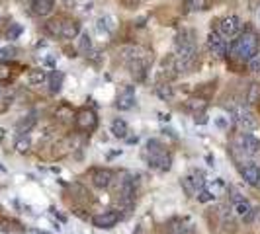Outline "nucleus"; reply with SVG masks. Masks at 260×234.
Instances as JSON below:
<instances>
[{
  "mask_svg": "<svg viewBox=\"0 0 260 234\" xmlns=\"http://www.w3.org/2000/svg\"><path fill=\"white\" fill-rule=\"evenodd\" d=\"M63 80H65V74H63L61 70H55V72L49 76V92H51V94L61 92V88H63Z\"/></svg>",
  "mask_w": 260,
  "mask_h": 234,
  "instance_id": "nucleus-20",
  "label": "nucleus"
},
{
  "mask_svg": "<svg viewBox=\"0 0 260 234\" xmlns=\"http://www.w3.org/2000/svg\"><path fill=\"white\" fill-rule=\"evenodd\" d=\"M256 187H258V189H260V178H258V184H256Z\"/></svg>",
  "mask_w": 260,
  "mask_h": 234,
  "instance_id": "nucleus-38",
  "label": "nucleus"
},
{
  "mask_svg": "<svg viewBox=\"0 0 260 234\" xmlns=\"http://www.w3.org/2000/svg\"><path fill=\"white\" fill-rule=\"evenodd\" d=\"M174 47H176V55H174L176 70L188 72V70L196 65V59H198V45H196V35H194V32H192V30H182V32L176 35Z\"/></svg>",
  "mask_w": 260,
  "mask_h": 234,
  "instance_id": "nucleus-1",
  "label": "nucleus"
},
{
  "mask_svg": "<svg viewBox=\"0 0 260 234\" xmlns=\"http://www.w3.org/2000/svg\"><path fill=\"white\" fill-rule=\"evenodd\" d=\"M235 149H239L242 154L254 156V154L260 152V141L254 135H250V133H241L237 137V147Z\"/></svg>",
  "mask_w": 260,
  "mask_h": 234,
  "instance_id": "nucleus-8",
  "label": "nucleus"
},
{
  "mask_svg": "<svg viewBox=\"0 0 260 234\" xmlns=\"http://www.w3.org/2000/svg\"><path fill=\"white\" fill-rule=\"evenodd\" d=\"M205 100H202V98H192L190 101H188V107L194 111V113H198V111H204L205 109Z\"/></svg>",
  "mask_w": 260,
  "mask_h": 234,
  "instance_id": "nucleus-27",
  "label": "nucleus"
},
{
  "mask_svg": "<svg viewBox=\"0 0 260 234\" xmlns=\"http://www.w3.org/2000/svg\"><path fill=\"white\" fill-rule=\"evenodd\" d=\"M16 149H18V152H28V150H30V139L18 141V143H16Z\"/></svg>",
  "mask_w": 260,
  "mask_h": 234,
  "instance_id": "nucleus-35",
  "label": "nucleus"
},
{
  "mask_svg": "<svg viewBox=\"0 0 260 234\" xmlns=\"http://www.w3.org/2000/svg\"><path fill=\"white\" fill-rule=\"evenodd\" d=\"M260 101V84L258 82H252L250 88H248V94H246V103L248 105H254Z\"/></svg>",
  "mask_w": 260,
  "mask_h": 234,
  "instance_id": "nucleus-21",
  "label": "nucleus"
},
{
  "mask_svg": "<svg viewBox=\"0 0 260 234\" xmlns=\"http://www.w3.org/2000/svg\"><path fill=\"white\" fill-rule=\"evenodd\" d=\"M16 53V49L12 47H4V49H0V61H6V59H12Z\"/></svg>",
  "mask_w": 260,
  "mask_h": 234,
  "instance_id": "nucleus-33",
  "label": "nucleus"
},
{
  "mask_svg": "<svg viewBox=\"0 0 260 234\" xmlns=\"http://www.w3.org/2000/svg\"><path fill=\"white\" fill-rule=\"evenodd\" d=\"M246 65H248V70H250V72H260V55L252 57Z\"/></svg>",
  "mask_w": 260,
  "mask_h": 234,
  "instance_id": "nucleus-32",
  "label": "nucleus"
},
{
  "mask_svg": "<svg viewBox=\"0 0 260 234\" xmlns=\"http://www.w3.org/2000/svg\"><path fill=\"white\" fill-rule=\"evenodd\" d=\"M239 172H241L242 180H244L248 185H254V187H256V184H258V178H260V168H258L256 164L248 162L246 166H239Z\"/></svg>",
  "mask_w": 260,
  "mask_h": 234,
  "instance_id": "nucleus-14",
  "label": "nucleus"
},
{
  "mask_svg": "<svg viewBox=\"0 0 260 234\" xmlns=\"http://www.w3.org/2000/svg\"><path fill=\"white\" fill-rule=\"evenodd\" d=\"M119 218H121V215L117 211H104V213H98V215L92 217V224L96 228L108 230V228H113L119 222Z\"/></svg>",
  "mask_w": 260,
  "mask_h": 234,
  "instance_id": "nucleus-9",
  "label": "nucleus"
},
{
  "mask_svg": "<svg viewBox=\"0 0 260 234\" xmlns=\"http://www.w3.org/2000/svg\"><path fill=\"white\" fill-rule=\"evenodd\" d=\"M22 32H24V28H22L20 24H12V26L8 28V32H6V37H8V39H18Z\"/></svg>",
  "mask_w": 260,
  "mask_h": 234,
  "instance_id": "nucleus-29",
  "label": "nucleus"
},
{
  "mask_svg": "<svg viewBox=\"0 0 260 234\" xmlns=\"http://www.w3.org/2000/svg\"><path fill=\"white\" fill-rule=\"evenodd\" d=\"M180 184H182V189L186 191V195H188V197H194V195L198 193V189H196V185H194V182H192V178H190V176L182 178V180H180Z\"/></svg>",
  "mask_w": 260,
  "mask_h": 234,
  "instance_id": "nucleus-26",
  "label": "nucleus"
},
{
  "mask_svg": "<svg viewBox=\"0 0 260 234\" xmlns=\"http://www.w3.org/2000/svg\"><path fill=\"white\" fill-rule=\"evenodd\" d=\"M155 90H157L159 98H163V100H170V98L174 96V90H172V86H170L168 82H163V84H159Z\"/></svg>",
  "mask_w": 260,
  "mask_h": 234,
  "instance_id": "nucleus-24",
  "label": "nucleus"
},
{
  "mask_svg": "<svg viewBox=\"0 0 260 234\" xmlns=\"http://www.w3.org/2000/svg\"><path fill=\"white\" fill-rule=\"evenodd\" d=\"M55 115L59 117L61 121H71L73 117H74V113H73V109L67 105V103H63V105H59L57 109H55Z\"/></svg>",
  "mask_w": 260,
  "mask_h": 234,
  "instance_id": "nucleus-23",
  "label": "nucleus"
},
{
  "mask_svg": "<svg viewBox=\"0 0 260 234\" xmlns=\"http://www.w3.org/2000/svg\"><path fill=\"white\" fill-rule=\"evenodd\" d=\"M145 156H147L149 166L155 168V170L167 172V170H170V166H172V156H170V152H168L167 147H165L161 141H157V139H151V141L147 143V152H145Z\"/></svg>",
  "mask_w": 260,
  "mask_h": 234,
  "instance_id": "nucleus-3",
  "label": "nucleus"
},
{
  "mask_svg": "<svg viewBox=\"0 0 260 234\" xmlns=\"http://www.w3.org/2000/svg\"><path fill=\"white\" fill-rule=\"evenodd\" d=\"M47 78H49V76H47L45 68H32L30 74H28V82H30V84H36V86L47 82Z\"/></svg>",
  "mask_w": 260,
  "mask_h": 234,
  "instance_id": "nucleus-19",
  "label": "nucleus"
},
{
  "mask_svg": "<svg viewBox=\"0 0 260 234\" xmlns=\"http://www.w3.org/2000/svg\"><path fill=\"white\" fill-rule=\"evenodd\" d=\"M135 105V88L133 86H125L119 90L117 100H115V107L119 111H127Z\"/></svg>",
  "mask_w": 260,
  "mask_h": 234,
  "instance_id": "nucleus-10",
  "label": "nucleus"
},
{
  "mask_svg": "<svg viewBox=\"0 0 260 234\" xmlns=\"http://www.w3.org/2000/svg\"><path fill=\"white\" fill-rule=\"evenodd\" d=\"M78 49H80L82 53H86V55H88V51L92 49V41H90V35H88V33H82V35H80Z\"/></svg>",
  "mask_w": 260,
  "mask_h": 234,
  "instance_id": "nucleus-28",
  "label": "nucleus"
},
{
  "mask_svg": "<svg viewBox=\"0 0 260 234\" xmlns=\"http://www.w3.org/2000/svg\"><path fill=\"white\" fill-rule=\"evenodd\" d=\"M215 199V195L211 193V191H200V195H198V201L200 203H209V201H213Z\"/></svg>",
  "mask_w": 260,
  "mask_h": 234,
  "instance_id": "nucleus-34",
  "label": "nucleus"
},
{
  "mask_svg": "<svg viewBox=\"0 0 260 234\" xmlns=\"http://www.w3.org/2000/svg\"><path fill=\"white\" fill-rule=\"evenodd\" d=\"M188 4L192 10H207V6H209L207 0H190Z\"/></svg>",
  "mask_w": 260,
  "mask_h": 234,
  "instance_id": "nucleus-31",
  "label": "nucleus"
},
{
  "mask_svg": "<svg viewBox=\"0 0 260 234\" xmlns=\"http://www.w3.org/2000/svg\"><path fill=\"white\" fill-rule=\"evenodd\" d=\"M0 94H2V88H0Z\"/></svg>",
  "mask_w": 260,
  "mask_h": 234,
  "instance_id": "nucleus-39",
  "label": "nucleus"
},
{
  "mask_svg": "<svg viewBox=\"0 0 260 234\" xmlns=\"http://www.w3.org/2000/svg\"><path fill=\"white\" fill-rule=\"evenodd\" d=\"M74 125H76L78 131H94L96 125H98V117L92 109L84 107L74 115Z\"/></svg>",
  "mask_w": 260,
  "mask_h": 234,
  "instance_id": "nucleus-7",
  "label": "nucleus"
},
{
  "mask_svg": "<svg viewBox=\"0 0 260 234\" xmlns=\"http://www.w3.org/2000/svg\"><path fill=\"white\" fill-rule=\"evenodd\" d=\"M135 195H137V185H135V180L131 176H125L119 184V203L125 207V209H131L133 203H135Z\"/></svg>",
  "mask_w": 260,
  "mask_h": 234,
  "instance_id": "nucleus-5",
  "label": "nucleus"
},
{
  "mask_svg": "<svg viewBox=\"0 0 260 234\" xmlns=\"http://www.w3.org/2000/svg\"><path fill=\"white\" fill-rule=\"evenodd\" d=\"M10 76H12L10 65H6V63H0V82H6V80H10Z\"/></svg>",
  "mask_w": 260,
  "mask_h": 234,
  "instance_id": "nucleus-30",
  "label": "nucleus"
},
{
  "mask_svg": "<svg viewBox=\"0 0 260 234\" xmlns=\"http://www.w3.org/2000/svg\"><path fill=\"white\" fill-rule=\"evenodd\" d=\"M233 209H235V215H237L242 222H252L254 217H256V209L250 205L248 199H241V201L233 203Z\"/></svg>",
  "mask_w": 260,
  "mask_h": 234,
  "instance_id": "nucleus-11",
  "label": "nucleus"
},
{
  "mask_svg": "<svg viewBox=\"0 0 260 234\" xmlns=\"http://www.w3.org/2000/svg\"><path fill=\"white\" fill-rule=\"evenodd\" d=\"M242 30V24H241V18L239 16H227L221 20L219 24V35L223 39H233V37H239Z\"/></svg>",
  "mask_w": 260,
  "mask_h": 234,
  "instance_id": "nucleus-6",
  "label": "nucleus"
},
{
  "mask_svg": "<svg viewBox=\"0 0 260 234\" xmlns=\"http://www.w3.org/2000/svg\"><path fill=\"white\" fill-rule=\"evenodd\" d=\"M133 234H141V226H137V232H133Z\"/></svg>",
  "mask_w": 260,
  "mask_h": 234,
  "instance_id": "nucleus-37",
  "label": "nucleus"
},
{
  "mask_svg": "<svg viewBox=\"0 0 260 234\" xmlns=\"http://www.w3.org/2000/svg\"><path fill=\"white\" fill-rule=\"evenodd\" d=\"M80 35V24L76 20H63L61 37L63 39H76Z\"/></svg>",
  "mask_w": 260,
  "mask_h": 234,
  "instance_id": "nucleus-15",
  "label": "nucleus"
},
{
  "mask_svg": "<svg viewBox=\"0 0 260 234\" xmlns=\"http://www.w3.org/2000/svg\"><path fill=\"white\" fill-rule=\"evenodd\" d=\"M190 178H192V182H194V185H196L198 193H200V191H204V185H205V178H204V172H202V170H194V172L190 174Z\"/></svg>",
  "mask_w": 260,
  "mask_h": 234,
  "instance_id": "nucleus-25",
  "label": "nucleus"
},
{
  "mask_svg": "<svg viewBox=\"0 0 260 234\" xmlns=\"http://www.w3.org/2000/svg\"><path fill=\"white\" fill-rule=\"evenodd\" d=\"M55 8V0H32V12L36 16H49Z\"/></svg>",
  "mask_w": 260,
  "mask_h": 234,
  "instance_id": "nucleus-16",
  "label": "nucleus"
},
{
  "mask_svg": "<svg viewBox=\"0 0 260 234\" xmlns=\"http://www.w3.org/2000/svg\"><path fill=\"white\" fill-rule=\"evenodd\" d=\"M36 121H37V117H36V113H30V115H26L22 121H18V125H16V131L20 133V135H26V133H30L32 131V127L36 125Z\"/></svg>",
  "mask_w": 260,
  "mask_h": 234,
  "instance_id": "nucleus-18",
  "label": "nucleus"
},
{
  "mask_svg": "<svg viewBox=\"0 0 260 234\" xmlns=\"http://www.w3.org/2000/svg\"><path fill=\"white\" fill-rule=\"evenodd\" d=\"M90 178H92L94 187H98V189H106V187H110L111 182H113V172L108 170V168H96V170L92 172Z\"/></svg>",
  "mask_w": 260,
  "mask_h": 234,
  "instance_id": "nucleus-13",
  "label": "nucleus"
},
{
  "mask_svg": "<svg viewBox=\"0 0 260 234\" xmlns=\"http://www.w3.org/2000/svg\"><path fill=\"white\" fill-rule=\"evenodd\" d=\"M205 121H207L205 113H200V115H196V123H205Z\"/></svg>",
  "mask_w": 260,
  "mask_h": 234,
  "instance_id": "nucleus-36",
  "label": "nucleus"
},
{
  "mask_svg": "<svg viewBox=\"0 0 260 234\" xmlns=\"http://www.w3.org/2000/svg\"><path fill=\"white\" fill-rule=\"evenodd\" d=\"M61 28H63V18H55V20H51V22L45 24V30L53 37H61Z\"/></svg>",
  "mask_w": 260,
  "mask_h": 234,
  "instance_id": "nucleus-22",
  "label": "nucleus"
},
{
  "mask_svg": "<svg viewBox=\"0 0 260 234\" xmlns=\"http://www.w3.org/2000/svg\"><path fill=\"white\" fill-rule=\"evenodd\" d=\"M207 47L215 57H225L227 55V39L219 35V32H211L207 35Z\"/></svg>",
  "mask_w": 260,
  "mask_h": 234,
  "instance_id": "nucleus-12",
  "label": "nucleus"
},
{
  "mask_svg": "<svg viewBox=\"0 0 260 234\" xmlns=\"http://www.w3.org/2000/svg\"><path fill=\"white\" fill-rule=\"evenodd\" d=\"M127 133H129V125L125 123V119L117 117V119L111 121V135L115 139H127Z\"/></svg>",
  "mask_w": 260,
  "mask_h": 234,
  "instance_id": "nucleus-17",
  "label": "nucleus"
},
{
  "mask_svg": "<svg viewBox=\"0 0 260 234\" xmlns=\"http://www.w3.org/2000/svg\"><path fill=\"white\" fill-rule=\"evenodd\" d=\"M231 115H233L235 123L241 127V131H242V133L254 131V129L258 127V119H256V115H254V113L248 109V107H244V105H239V107H235V109L231 111Z\"/></svg>",
  "mask_w": 260,
  "mask_h": 234,
  "instance_id": "nucleus-4",
  "label": "nucleus"
},
{
  "mask_svg": "<svg viewBox=\"0 0 260 234\" xmlns=\"http://www.w3.org/2000/svg\"><path fill=\"white\" fill-rule=\"evenodd\" d=\"M258 45H260V39L256 35V32L248 30L244 33H241L233 43H231V57L237 59V61H242V63H248L252 57L258 55Z\"/></svg>",
  "mask_w": 260,
  "mask_h": 234,
  "instance_id": "nucleus-2",
  "label": "nucleus"
}]
</instances>
